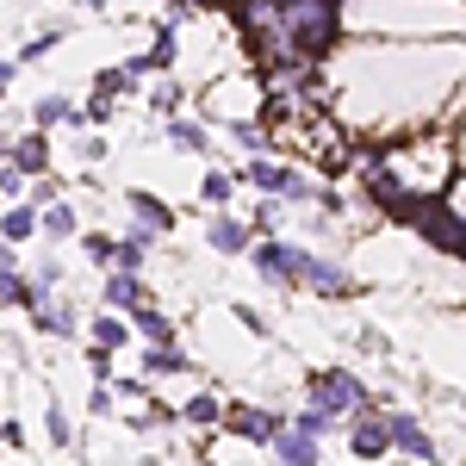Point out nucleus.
<instances>
[{
	"instance_id": "nucleus-1",
	"label": "nucleus",
	"mask_w": 466,
	"mask_h": 466,
	"mask_svg": "<svg viewBox=\"0 0 466 466\" xmlns=\"http://www.w3.org/2000/svg\"><path fill=\"white\" fill-rule=\"evenodd\" d=\"M392 175L410 187V193H448L454 187V137L448 125H417L410 137H392Z\"/></svg>"
},
{
	"instance_id": "nucleus-2",
	"label": "nucleus",
	"mask_w": 466,
	"mask_h": 466,
	"mask_svg": "<svg viewBox=\"0 0 466 466\" xmlns=\"http://www.w3.org/2000/svg\"><path fill=\"white\" fill-rule=\"evenodd\" d=\"M280 19H287V37L299 50H311V56H329L349 37L342 0H280Z\"/></svg>"
},
{
	"instance_id": "nucleus-3",
	"label": "nucleus",
	"mask_w": 466,
	"mask_h": 466,
	"mask_svg": "<svg viewBox=\"0 0 466 466\" xmlns=\"http://www.w3.org/2000/svg\"><path fill=\"white\" fill-rule=\"evenodd\" d=\"M305 398H311V404H323L329 417H342V423H349L355 410H367V404H373V392L360 386L349 367H318V373L305 380Z\"/></svg>"
},
{
	"instance_id": "nucleus-4",
	"label": "nucleus",
	"mask_w": 466,
	"mask_h": 466,
	"mask_svg": "<svg viewBox=\"0 0 466 466\" xmlns=\"http://www.w3.org/2000/svg\"><path fill=\"white\" fill-rule=\"evenodd\" d=\"M299 255H305V243H287V237H255L249 243L255 274L280 292H299Z\"/></svg>"
},
{
	"instance_id": "nucleus-5",
	"label": "nucleus",
	"mask_w": 466,
	"mask_h": 466,
	"mask_svg": "<svg viewBox=\"0 0 466 466\" xmlns=\"http://www.w3.org/2000/svg\"><path fill=\"white\" fill-rule=\"evenodd\" d=\"M299 292H318V299H355L360 280L336 261V255L305 249V255H299Z\"/></svg>"
},
{
	"instance_id": "nucleus-6",
	"label": "nucleus",
	"mask_w": 466,
	"mask_h": 466,
	"mask_svg": "<svg viewBox=\"0 0 466 466\" xmlns=\"http://www.w3.org/2000/svg\"><path fill=\"white\" fill-rule=\"evenodd\" d=\"M342 435H349V454H355V461H386V454H392V410L367 404V410L349 417Z\"/></svg>"
},
{
	"instance_id": "nucleus-7",
	"label": "nucleus",
	"mask_w": 466,
	"mask_h": 466,
	"mask_svg": "<svg viewBox=\"0 0 466 466\" xmlns=\"http://www.w3.org/2000/svg\"><path fill=\"white\" fill-rule=\"evenodd\" d=\"M287 423H292V417L268 410V404H230V410H224V430H230V435H243L249 448H268V441L287 430Z\"/></svg>"
},
{
	"instance_id": "nucleus-8",
	"label": "nucleus",
	"mask_w": 466,
	"mask_h": 466,
	"mask_svg": "<svg viewBox=\"0 0 466 466\" xmlns=\"http://www.w3.org/2000/svg\"><path fill=\"white\" fill-rule=\"evenodd\" d=\"M392 454H404V461H441L435 435L423 430L410 410H392Z\"/></svg>"
},
{
	"instance_id": "nucleus-9",
	"label": "nucleus",
	"mask_w": 466,
	"mask_h": 466,
	"mask_svg": "<svg viewBox=\"0 0 466 466\" xmlns=\"http://www.w3.org/2000/svg\"><path fill=\"white\" fill-rule=\"evenodd\" d=\"M206 243H212L218 255H249V243H255V230L243 224V218H230L224 206H218L212 218H206Z\"/></svg>"
},
{
	"instance_id": "nucleus-10",
	"label": "nucleus",
	"mask_w": 466,
	"mask_h": 466,
	"mask_svg": "<svg viewBox=\"0 0 466 466\" xmlns=\"http://www.w3.org/2000/svg\"><path fill=\"white\" fill-rule=\"evenodd\" d=\"M125 212H131V224H144V230H156V237H168V230H175V206H168V199H156V193H144V187H131V193H125Z\"/></svg>"
},
{
	"instance_id": "nucleus-11",
	"label": "nucleus",
	"mask_w": 466,
	"mask_h": 466,
	"mask_svg": "<svg viewBox=\"0 0 466 466\" xmlns=\"http://www.w3.org/2000/svg\"><path fill=\"white\" fill-rule=\"evenodd\" d=\"M6 162H19L25 175H50V131H44V125L19 131V137L6 144Z\"/></svg>"
},
{
	"instance_id": "nucleus-12",
	"label": "nucleus",
	"mask_w": 466,
	"mask_h": 466,
	"mask_svg": "<svg viewBox=\"0 0 466 466\" xmlns=\"http://www.w3.org/2000/svg\"><path fill=\"white\" fill-rule=\"evenodd\" d=\"M100 299H106L112 311H125V318H131V311L149 299V287H144V274H131V268H106V287H100Z\"/></svg>"
},
{
	"instance_id": "nucleus-13",
	"label": "nucleus",
	"mask_w": 466,
	"mask_h": 466,
	"mask_svg": "<svg viewBox=\"0 0 466 466\" xmlns=\"http://www.w3.org/2000/svg\"><path fill=\"white\" fill-rule=\"evenodd\" d=\"M32 125H44V131H81L87 125V106H75L69 94H44L32 106Z\"/></svg>"
},
{
	"instance_id": "nucleus-14",
	"label": "nucleus",
	"mask_w": 466,
	"mask_h": 466,
	"mask_svg": "<svg viewBox=\"0 0 466 466\" xmlns=\"http://www.w3.org/2000/svg\"><path fill=\"white\" fill-rule=\"evenodd\" d=\"M32 329L37 336H75V311L56 299V292H37L32 299Z\"/></svg>"
},
{
	"instance_id": "nucleus-15",
	"label": "nucleus",
	"mask_w": 466,
	"mask_h": 466,
	"mask_svg": "<svg viewBox=\"0 0 466 466\" xmlns=\"http://www.w3.org/2000/svg\"><path fill=\"white\" fill-rule=\"evenodd\" d=\"M75 230H81V218H75V206L56 193L50 206H37V237H50V243H69Z\"/></svg>"
},
{
	"instance_id": "nucleus-16",
	"label": "nucleus",
	"mask_w": 466,
	"mask_h": 466,
	"mask_svg": "<svg viewBox=\"0 0 466 466\" xmlns=\"http://www.w3.org/2000/svg\"><path fill=\"white\" fill-rule=\"evenodd\" d=\"M268 454L287 461V466H311V461H318V435H305V430H292V423H287V430L268 441Z\"/></svg>"
},
{
	"instance_id": "nucleus-17",
	"label": "nucleus",
	"mask_w": 466,
	"mask_h": 466,
	"mask_svg": "<svg viewBox=\"0 0 466 466\" xmlns=\"http://www.w3.org/2000/svg\"><path fill=\"white\" fill-rule=\"evenodd\" d=\"M149 243H156V230H144V224H131V230H125V237L112 243V268H131V274H144Z\"/></svg>"
},
{
	"instance_id": "nucleus-18",
	"label": "nucleus",
	"mask_w": 466,
	"mask_h": 466,
	"mask_svg": "<svg viewBox=\"0 0 466 466\" xmlns=\"http://www.w3.org/2000/svg\"><path fill=\"white\" fill-rule=\"evenodd\" d=\"M162 137H168V144L175 149H187V156H206V149H212V131H206V125H199V118H162Z\"/></svg>"
},
{
	"instance_id": "nucleus-19",
	"label": "nucleus",
	"mask_w": 466,
	"mask_h": 466,
	"mask_svg": "<svg viewBox=\"0 0 466 466\" xmlns=\"http://www.w3.org/2000/svg\"><path fill=\"white\" fill-rule=\"evenodd\" d=\"M187 367H193V360H187V349H180L175 336L144 349V373H149V380H168V373H187Z\"/></svg>"
},
{
	"instance_id": "nucleus-20",
	"label": "nucleus",
	"mask_w": 466,
	"mask_h": 466,
	"mask_svg": "<svg viewBox=\"0 0 466 466\" xmlns=\"http://www.w3.org/2000/svg\"><path fill=\"white\" fill-rule=\"evenodd\" d=\"M0 237H6V243L37 237V199H6V212H0Z\"/></svg>"
},
{
	"instance_id": "nucleus-21",
	"label": "nucleus",
	"mask_w": 466,
	"mask_h": 466,
	"mask_svg": "<svg viewBox=\"0 0 466 466\" xmlns=\"http://www.w3.org/2000/svg\"><path fill=\"white\" fill-rule=\"evenodd\" d=\"M224 131H230V144L249 149V156H255V149H274V131H268L255 112H237V118H224Z\"/></svg>"
},
{
	"instance_id": "nucleus-22",
	"label": "nucleus",
	"mask_w": 466,
	"mask_h": 466,
	"mask_svg": "<svg viewBox=\"0 0 466 466\" xmlns=\"http://www.w3.org/2000/svg\"><path fill=\"white\" fill-rule=\"evenodd\" d=\"M224 410H230V404L218 392H199V398L180 404V423H193V430H224Z\"/></svg>"
},
{
	"instance_id": "nucleus-23",
	"label": "nucleus",
	"mask_w": 466,
	"mask_h": 466,
	"mask_svg": "<svg viewBox=\"0 0 466 466\" xmlns=\"http://www.w3.org/2000/svg\"><path fill=\"white\" fill-rule=\"evenodd\" d=\"M131 329H137L144 342H168V336H175V318H168V311H162L156 299H144V305L131 311Z\"/></svg>"
},
{
	"instance_id": "nucleus-24",
	"label": "nucleus",
	"mask_w": 466,
	"mask_h": 466,
	"mask_svg": "<svg viewBox=\"0 0 466 466\" xmlns=\"http://www.w3.org/2000/svg\"><path fill=\"white\" fill-rule=\"evenodd\" d=\"M137 435H156V430H168V423H180V410L175 404H156V398H137V410L125 417Z\"/></svg>"
},
{
	"instance_id": "nucleus-25",
	"label": "nucleus",
	"mask_w": 466,
	"mask_h": 466,
	"mask_svg": "<svg viewBox=\"0 0 466 466\" xmlns=\"http://www.w3.org/2000/svg\"><path fill=\"white\" fill-rule=\"evenodd\" d=\"M37 287L19 274V268H0V311H32Z\"/></svg>"
},
{
	"instance_id": "nucleus-26",
	"label": "nucleus",
	"mask_w": 466,
	"mask_h": 466,
	"mask_svg": "<svg viewBox=\"0 0 466 466\" xmlns=\"http://www.w3.org/2000/svg\"><path fill=\"white\" fill-rule=\"evenodd\" d=\"M125 336H131V323H125V318H112V305H106V311H100L94 323H87V342H100V349H112V355L125 349Z\"/></svg>"
},
{
	"instance_id": "nucleus-27",
	"label": "nucleus",
	"mask_w": 466,
	"mask_h": 466,
	"mask_svg": "<svg viewBox=\"0 0 466 466\" xmlns=\"http://www.w3.org/2000/svg\"><path fill=\"white\" fill-rule=\"evenodd\" d=\"M280 218H287V199H280V193H261V199H255V212H249V230H255V237H274V230H280Z\"/></svg>"
},
{
	"instance_id": "nucleus-28",
	"label": "nucleus",
	"mask_w": 466,
	"mask_h": 466,
	"mask_svg": "<svg viewBox=\"0 0 466 466\" xmlns=\"http://www.w3.org/2000/svg\"><path fill=\"white\" fill-rule=\"evenodd\" d=\"M292 430H305V435H336V430H349V423H342V417H329V410H323V404H305V410H292Z\"/></svg>"
},
{
	"instance_id": "nucleus-29",
	"label": "nucleus",
	"mask_w": 466,
	"mask_h": 466,
	"mask_svg": "<svg viewBox=\"0 0 466 466\" xmlns=\"http://www.w3.org/2000/svg\"><path fill=\"white\" fill-rule=\"evenodd\" d=\"M44 430H50V448H63V454H81V435H75V423H69V410H63V404H50Z\"/></svg>"
},
{
	"instance_id": "nucleus-30",
	"label": "nucleus",
	"mask_w": 466,
	"mask_h": 466,
	"mask_svg": "<svg viewBox=\"0 0 466 466\" xmlns=\"http://www.w3.org/2000/svg\"><path fill=\"white\" fill-rule=\"evenodd\" d=\"M149 63H156V75H168V69L180 63V37H175V25H168V19L156 25V44H149Z\"/></svg>"
},
{
	"instance_id": "nucleus-31",
	"label": "nucleus",
	"mask_w": 466,
	"mask_h": 466,
	"mask_svg": "<svg viewBox=\"0 0 466 466\" xmlns=\"http://www.w3.org/2000/svg\"><path fill=\"white\" fill-rule=\"evenodd\" d=\"M230 193H237V175H224V168H206L199 175V199L206 206H230Z\"/></svg>"
},
{
	"instance_id": "nucleus-32",
	"label": "nucleus",
	"mask_w": 466,
	"mask_h": 466,
	"mask_svg": "<svg viewBox=\"0 0 466 466\" xmlns=\"http://www.w3.org/2000/svg\"><path fill=\"white\" fill-rule=\"evenodd\" d=\"M187 106V94H180V81H149V112H162V118H175Z\"/></svg>"
},
{
	"instance_id": "nucleus-33",
	"label": "nucleus",
	"mask_w": 466,
	"mask_h": 466,
	"mask_svg": "<svg viewBox=\"0 0 466 466\" xmlns=\"http://www.w3.org/2000/svg\"><path fill=\"white\" fill-rule=\"evenodd\" d=\"M25 187H32V175H25L19 162H6V168H0V206H6V199H25Z\"/></svg>"
},
{
	"instance_id": "nucleus-34",
	"label": "nucleus",
	"mask_w": 466,
	"mask_h": 466,
	"mask_svg": "<svg viewBox=\"0 0 466 466\" xmlns=\"http://www.w3.org/2000/svg\"><path fill=\"white\" fill-rule=\"evenodd\" d=\"M118 118V94H100L94 87V100H87V125H112Z\"/></svg>"
},
{
	"instance_id": "nucleus-35",
	"label": "nucleus",
	"mask_w": 466,
	"mask_h": 466,
	"mask_svg": "<svg viewBox=\"0 0 466 466\" xmlns=\"http://www.w3.org/2000/svg\"><path fill=\"white\" fill-rule=\"evenodd\" d=\"M94 87H100V94H118V100H125V94H131V75H125V63H118V69H100V75H94Z\"/></svg>"
},
{
	"instance_id": "nucleus-36",
	"label": "nucleus",
	"mask_w": 466,
	"mask_h": 466,
	"mask_svg": "<svg viewBox=\"0 0 466 466\" xmlns=\"http://www.w3.org/2000/svg\"><path fill=\"white\" fill-rule=\"evenodd\" d=\"M56 44H63V32H37L32 44H19V63H37V56H50Z\"/></svg>"
},
{
	"instance_id": "nucleus-37",
	"label": "nucleus",
	"mask_w": 466,
	"mask_h": 466,
	"mask_svg": "<svg viewBox=\"0 0 466 466\" xmlns=\"http://www.w3.org/2000/svg\"><path fill=\"white\" fill-rule=\"evenodd\" d=\"M112 243H118V237H106V230H87V237H81V249L94 255L100 268H112Z\"/></svg>"
},
{
	"instance_id": "nucleus-38",
	"label": "nucleus",
	"mask_w": 466,
	"mask_h": 466,
	"mask_svg": "<svg viewBox=\"0 0 466 466\" xmlns=\"http://www.w3.org/2000/svg\"><path fill=\"white\" fill-rule=\"evenodd\" d=\"M56 280H63V261H56V255H44V261H37V274H32V287L37 292H56Z\"/></svg>"
},
{
	"instance_id": "nucleus-39",
	"label": "nucleus",
	"mask_w": 466,
	"mask_h": 466,
	"mask_svg": "<svg viewBox=\"0 0 466 466\" xmlns=\"http://www.w3.org/2000/svg\"><path fill=\"white\" fill-rule=\"evenodd\" d=\"M355 342H360V355H392V342H386V336H380L373 323H360V329H355Z\"/></svg>"
},
{
	"instance_id": "nucleus-40",
	"label": "nucleus",
	"mask_w": 466,
	"mask_h": 466,
	"mask_svg": "<svg viewBox=\"0 0 466 466\" xmlns=\"http://www.w3.org/2000/svg\"><path fill=\"white\" fill-rule=\"evenodd\" d=\"M87 410H94V417H112V380H94V392H87Z\"/></svg>"
},
{
	"instance_id": "nucleus-41",
	"label": "nucleus",
	"mask_w": 466,
	"mask_h": 466,
	"mask_svg": "<svg viewBox=\"0 0 466 466\" xmlns=\"http://www.w3.org/2000/svg\"><path fill=\"white\" fill-rule=\"evenodd\" d=\"M87 373H94V380H112V349L94 342V349H87Z\"/></svg>"
},
{
	"instance_id": "nucleus-42",
	"label": "nucleus",
	"mask_w": 466,
	"mask_h": 466,
	"mask_svg": "<svg viewBox=\"0 0 466 466\" xmlns=\"http://www.w3.org/2000/svg\"><path fill=\"white\" fill-rule=\"evenodd\" d=\"M237 318H243V329H249V336H268V318H261V311H249V305H237Z\"/></svg>"
},
{
	"instance_id": "nucleus-43",
	"label": "nucleus",
	"mask_w": 466,
	"mask_h": 466,
	"mask_svg": "<svg viewBox=\"0 0 466 466\" xmlns=\"http://www.w3.org/2000/svg\"><path fill=\"white\" fill-rule=\"evenodd\" d=\"M81 162H106V144L100 137H81Z\"/></svg>"
},
{
	"instance_id": "nucleus-44",
	"label": "nucleus",
	"mask_w": 466,
	"mask_h": 466,
	"mask_svg": "<svg viewBox=\"0 0 466 466\" xmlns=\"http://www.w3.org/2000/svg\"><path fill=\"white\" fill-rule=\"evenodd\" d=\"M0 441H6V448H25V430H19V423H0Z\"/></svg>"
},
{
	"instance_id": "nucleus-45",
	"label": "nucleus",
	"mask_w": 466,
	"mask_h": 466,
	"mask_svg": "<svg viewBox=\"0 0 466 466\" xmlns=\"http://www.w3.org/2000/svg\"><path fill=\"white\" fill-rule=\"evenodd\" d=\"M0 268H19V243H6V237H0Z\"/></svg>"
},
{
	"instance_id": "nucleus-46",
	"label": "nucleus",
	"mask_w": 466,
	"mask_h": 466,
	"mask_svg": "<svg viewBox=\"0 0 466 466\" xmlns=\"http://www.w3.org/2000/svg\"><path fill=\"white\" fill-rule=\"evenodd\" d=\"M25 69V63H6V56H0V87H13V75Z\"/></svg>"
},
{
	"instance_id": "nucleus-47",
	"label": "nucleus",
	"mask_w": 466,
	"mask_h": 466,
	"mask_svg": "<svg viewBox=\"0 0 466 466\" xmlns=\"http://www.w3.org/2000/svg\"><path fill=\"white\" fill-rule=\"evenodd\" d=\"M75 6H87V13H100V6H106V0H75Z\"/></svg>"
}]
</instances>
